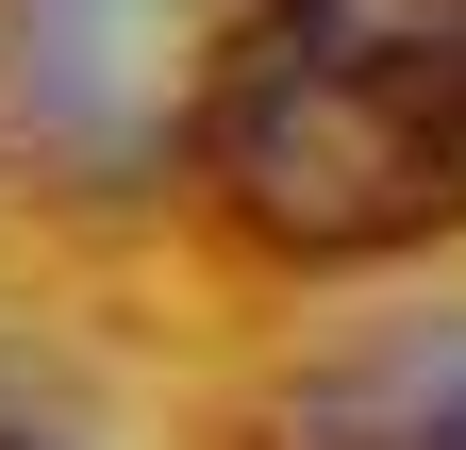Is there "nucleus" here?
Wrapping results in <instances>:
<instances>
[{"label":"nucleus","instance_id":"obj_1","mask_svg":"<svg viewBox=\"0 0 466 450\" xmlns=\"http://www.w3.org/2000/svg\"><path fill=\"white\" fill-rule=\"evenodd\" d=\"M200 184L283 267L466 234V0H250L200 84Z\"/></svg>","mask_w":466,"mask_h":450},{"label":"nucleus","instance_id":"obj_4","mask_svg":"<svg viewBox=\"0 0 466 450\" xmlns=\"http://www.w3.org/2000/svg\"><path fill=\"white\" fill-rule=\"evenodd\" d=\"M0 450H67V434H50V417L17 401V384H0Z\"/></svg>","mask_w":466,"mask_h":450},{"label":"nucleus","instance_id":"obj_2","mask_svg":"<svg viewBox=\"0 0 466 450\" xmlns=\"http://www.w3.org/2000/svg\"><path fill=\"white\" fill-rule=\"evenodd\" d=\"M233 17H250V0H17V17H0V84H17L34 150L116 167V150L167 118V84H184V100L217 84ZM184 134H200V118H184Z\"/></svg>","mask_w":466,"mask_h":450},{"label":"nucleus","instance_id":"obj_3","mask_svg":"<svg viewBox=\"0 0 466 450\" xmlns=\"http://www.w3.org/2000/svg\"><path fill=\"white\" fill-rule=\"evenodd\" d=\"M250 450H466V317H383L333 333L250 401Z\"/></svg>","mask_w":466,"mask_h":450}]
</instances>
